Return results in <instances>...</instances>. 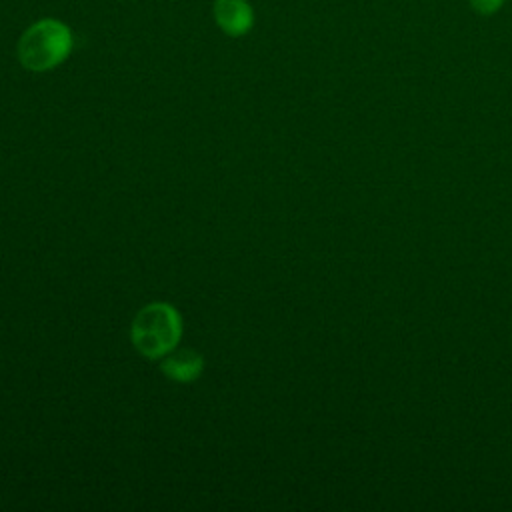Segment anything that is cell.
I'll return each instance as SVG.
<instances>
[{
    "instance_id": "obj_1",
    "label": "cell",
    "mask_w": 512,
    "mask_h": 512,
    "mask_svg": "<svg viewBox=\"0 0 512 512\" xmlns=\"http://www.w3.org/2000/svg\"><path fill=\"white\" fill-rule=\"evenodd\" d=\"M182 334V320L174 306L152 302L138 310L132 320L130 338L134 348L146 358H164L172 352Z\"/></svg>"
},
{
    "instance_id": "obj_2",
    "label": "cell",
    "mask_w": 512,
    "mask_h": 512,
    "mask_svg": "<svg viewBox=\"0 0 512 512\" xmlns=\"http://www.w3.org/2000/svg\"><path fill=\"white\" fill-rule=\"evenodd\" d=\"M72 50L70 28L54 18L34 22L18 42V60L30 72H46L62 64Z\"/></svg>"
},
{
    "instance_id": "obj_3",
    "label": "cell",
    "mask_w": 512,
    "mask_h": 512,
    "mask_svg": "<svg viewBox=\"0 0 512 512\" xmlns=\"http://www.w3.org/2000/svg\"><path fill=\"white\" fill-rule=\"evenodd\" d=\"M216 24L228 36H242L252 28L254 14L246 0H216L214 2Z\"/></svg>"
},
{
    "instance_id": "obj_4",
    "label": "cell",
    "mask_w": 512,
    "mask_h": 512,
    "mask_svg": "<svg viewBox=\"0 0 512 512\" xmlns=\"http://www.w3.org/2000/svg\"><path fill=\"white\" fill-rule=\"evenodd\" d=\"M202 368H204V360L192 348H182V350H176V352L172 350L164 356V360L160 364V370L176 382L196 380L202 374Z\"/></svg>"
},
{
    "instance_id": "obj_5",
    "label": "cell",
    "mask_w": 512,
    "mask_h": 512,
    "mask_svg": "<svg viewBox=\"0 0 512 512\" xmlns=\"http://www.w3.org/2000/svg\"><path fill=\"white\" fill-rule=\"evenodd\" d=\"M468 2H470L472 10H474L476 14H480V16H492V14H496V12L504 6L506 0H468Z\"/></svg>"
}]
</instances>
